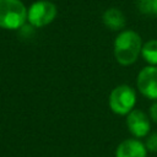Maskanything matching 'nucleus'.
<instances>
[{"instance_id": "obj_4", "label": "nucleus", "mask_w": 157, "mask_h": 157, "mask_svg": "<svg viewBox=\"0 0 157 157\" xmlns=\"http://www.w3.org/2000/svg\"><path fill=\"white\" fill-rule=\"evenodd\" d=\"M58 15V9L49 0H37L27 9V21L34 28L50 25Z\"/></svg>"}, {"instance_id": "obj_3", "label": "nucleus", "mask_w": 157, "mask_h": 157, "mask_svg": "<svg viewBox=\"0 0 157 157\" xmlns=\"http://www.w3.org/2000/svg\"><path fill=\"white\" fill-rule=\"evenodd\" d=\"M136 104V92L129 85L115 86L108 97V105L117 115H128Z\"/></svg>"}, {"instance_id": "obj_11", "label": "nucleus", "mask_w": 157, "mask_h": 157, "mask_svg": "<svg viewBox=\"0 0 157 157\" xmlns=\"http://www.w3.org/2000/svg\"><path fill=\"white\" fill-rule=\"evenodd\" d=\"M148 117H150L151 121H153V123L157 124V101H153V103L150 105Z\"/></svg>"}, {"instance_id": "obj_5", "label": "nucleus", "mask_w": 157, "mask_h": 157, "mask_svg": "<svg viewBox=\"0 0 157 157\" xmlns=\"http://www.w3.org/2000/svg\"><path fill=\"white\" fill-rule=\"evenodd\" d=\"M139 92L152 101H157V66L147 65L141 69L136 77Z\"/></svg>"}, {"instance_id": "obj_7", "label": "nucleus", "mask_w": 157, "mask_h": 157, "mask_svg": "<svg viewBox=\"0 0 157 157\" xmlns=\"http://www.w3.org/2000/svg\"><path fill=\"white\" fill-rule=\"evenodd\" d=\"M145 142L131 137L123 140L115 148V157H147Z\"/></svg>"}, {"instance_id": "obj_12", "label": "nucleus", "mask_w": 157, "mask_h": 157, "mask_svg": "<svg viewBox=\"0 0 157 157\" xmlns=\"http://www.w3.org/2000/svg\"><path fill=\"white\" fill-rule=\"evenodd\" d=\"M152 1L153 0H140V7L144 12H152Z\"/></svg>"}, {"instance_id": "obj_1", "label": "nucleus", "mask_w": 157, "mask_h": 157, "mask_svg": "<svg viewBox=\"0 0 157 157\" xmlns=\"http://www.w3.org/2000/svg\"><path fill=\"white\" fill-rule=\"evenodd\" d=\"M142 39L140 34L132 29L120 31L113 43V54L118 64L129 66L136 63L141 55Z\"/></svg>"}, {"instance_id": "obj_6", "label": "nucleus", "mask_w": 157, "mask_h": 157, "mask_svg": "<svg viewBox=\"0 0 157 157\" xmlns=\"http://www.w3.org/2000/svg\"><path fill=\"white\" fill-rule=\"evenodd\" d=\"M126 126L135 139L146 137L151 132V119L140 109H132L126 115Z\"/></svg>"}, {"instance_id": "obj_2", "label": "nucleus", "mask_w": 157, "mask_h": 157, "mask_svg": "<svg viewBox=\"0 0 157 157\" xmlns=\"http://www.w3.org/2000/svg\"><path fill=\"white\" fill-rule=\"evenodd\" d=\"M27 21V7L21 0H0V28L20 29Z\"/></svg>"}, {"instance_id": "obj_13", "label": "nucleus", "mask_w": 157, "mask_h": 157, "mask_svg": "<svg viewBox=\"0 0 157 157\" xmlns=\"http://www.w3.org/2000/svg\"><path fill=\"white\" fill-rule=\"evenodd\" d=\"M152 12L155 15H157V0H153L152 1Z\"/></svg>"}, {"instance_id": "obj_8", "label": "nucleus", "mask_w": 157, "mask_h": 157, "mask_svg": "<svg viewBox=\"0 0 157 157\" xmlns=\"http://www.w3.org/2000/svg\"><path fill=\"white\" fill-rule=\"evenodd\" d=\"M102 21L104 26L112 31H121L126 23L124 13L117 7L107 9L102 15Z\"/></svg>"}, {"instance_id": "obj_10", "label": "nucleus", "mask_w": 157, "mask_h": 157, "mask_svg": "<svg viewBox=\"0 0 157 157\" xmlns=\"http://www.w3.org/2000/svg\"><path fill=\"white\" fill-rule=\"evenodd\" d=\"M145 146H146V148H147L148 152H155V153H157V131L150 132V134L146 136Z\"/></svg>"}, {"instance_id": "obj_9", "label": "nucleus", "mask_w": 157, "mask_h": 157, "mask_svg": "<svg viewBox=\"0 0 157 157\" xmlns=\"http://www.w3.org/2000/svg\"><path fill=\"white\" fill-rule=\"evenodd\" d=\"M141 56L148 65L157 66V39H150L142 44Z\"/></svg>"}]
</instances>
